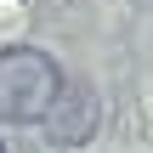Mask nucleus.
<instances>
[{
    "label": "nucleus",
    "mask_w": 153,
    "mask_h": 153,
    "mask_svg": "<svg viewBox=\"0 0 153 153\" xmlns=\"http://www.w3.org/2000/svg\"><path fill=\"white\" fill-rule=\"evenodd\" d=\"M62 91V68L40 45L0 51V125H40Z\"/></svg>",
    "instance_id": "1"
},
{
    "label": "nucleus",
    "mask_w": 153,
    "mask_h": 153,
    "mask_svg": "<svg viewBox=\"0 0 153 153\" xmlns=\"http://www.w3.org/2000/svg\"><path fill=\"white\" fill-rule=\"evenodd\" d=\"M45 131H51L57 148L91 142V131H97V91H91L85 79H62V91H57V102H51V114H45Z\"/></svg>",
    "instance_id": "2"
},
{
    "label": "nucleus",
    "mask_w": 153,
    "mask_h": 153,
    "mask_svg": "<svg viewBox=\"0 0 153 153\" xmlns=\"http://www.w3.org/2000/svg\"><path fill=\"white\" fill-rule=\"evenodd\" d=\"M0 153H6V148H0Z\"/></svg>",
    "instance_id": "3"
}]
</instances>
